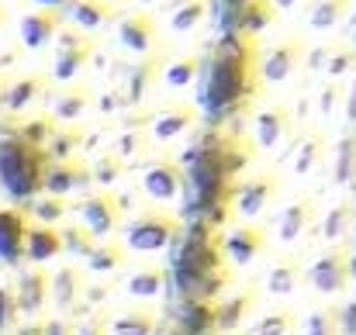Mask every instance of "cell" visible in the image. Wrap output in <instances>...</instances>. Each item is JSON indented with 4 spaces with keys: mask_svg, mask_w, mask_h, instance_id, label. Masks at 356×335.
Wrapping results in <instances>:
<instances>
[{
    "mask_svg": "<svg viewBox=\"0 0 356 335\" xmlns=\"http://www.w3.org/2000/svg\"><path fill=\"white\" fill-rule=\"evenodd\" d=\"M87 270L97 273V277H108V273H118L124 266V249L118 242H94V249L87 252Z\"/></svg>",
    "mask_w": 356,
    "mask_h": 335,
    "instance_id": "cell-32",
    "label": "cell"
},
{
    "mask_svg": "<svg viewBox=\"0 0 356 335\" xmlns=\"http://www.w3.org/2000/svg\"><path fill=\"white\" fill-rule=\"evenodd\" d=\"M197 73H201V59L197 56H180V59L159 66V80H163L166 90H187L197 80Z\"/></svg>",
    "mask_w": 356,
    "mask_h": 335,
    "instance_id": "cell-30",
    "label": "cell"
},
{
    "mask_svg": "<svg viewBox=\"0 0 356 335\" xmlns=\"http://www.w3.org/2000/svg\"><path fill=\"white\" fill-rule=\"evenodd\" d=\"M305 56H308V49H305V38H284V42H277L263 59H259V80L263 83H270V87H277V83H284V80H291L294 73H298V66H305Z\"/></svg>",
    "mask_w": 356,
    "mask_h": 335,
    "instance_id": "cell-7",
    "label": "cell"
},
{
    "mask_svg": "<svg viewBox=\"0 0 356 335\" xmlns=\"http://www.w3.org/2000/svg\"><path fill=\"white\" fill-rule=\"evenodd\" d=\"M90 56H94V42L83 38L80 31H66V35H59V52H56L52 76H56L59 83H73V80L83 73V66L90 63Z\"/></svg>",
    "mask_w": 356,
    "mask_h": 335,
    "instance_id": "cell-11",
    "label": "cell"
},
{
    "mask_svg": "<svg viewBox=\"0 0 356 335\" xmlns=\"http://www.w3.org/2000/svg\"><path fill=\"white\" fill-rule=\"evenodd\" d=\"M177 332L180 335H215V308L208 301H184Z\"/></svg>",
    "mask_w": 356,
    "mask_h": 335,
    "instance_id": "cell-27",
    "label": "cell"
},
{
    "mask_svg": "<svg viewBox=\"0 0 356 335\" xmlns=\"http://www.w3.org/2000/svg\"><path fill=\"white\" fill-rule=\"evenodd\" d=\"M80 222H83V231L94 238V242H104L121 222L118 201L111 194H90L80 201Z\"/></svg>",
    "mask_w": 356,
    "mask_h": 335,
    "instance_id": "cell-12",
    "label": "cell"
},
{
    "mask_svg": "<svg viewBox=\"0 0 356 335\" xmlns=\"http://www.w3.org/2000/svg\"><path fill=\"white\" fill-rule=\"evenodd\" d=\"M204 14H208V0H177L170 7V31L173 35H191V31L201 28Z\"/></svg>",
    "mask_w": 356,
    "mask_h": 335,
    "instance_id": "cell-31",
    "label": "cell"
},
{
    "mask_svg": "<svg viewBox=\"0 0 356 335\" xmlns=\"http://www.w3.org/2000/svg\"><path fill=\"white\" fill-rule=\"evenodd\" d=\"M177 270H180V291L187 294V301H208L211 294L222 291L225 273L218 266V245L208 238L201 224L191 228V235L184 238Z\"/></svg>",
    "mask_w": 356,
    "mask_h": 335,
    "instance_id": "cell-1",
    "label": "cell"
},
{
    "mask_svg": "<svg viewBox=\"0 0 356 335\" xmlns=\"http://www.w3.org/2000/svg\"><path fill=\"white\" fill-rule=\"evenodd\" d=\"M291 135V111L284 104H273V108H263V111L252 117V142L259 152H277Z\"/></svg>",
    "mask_w": 356,
    "mask_h": 335,
    "instance_id": "cell-13",
    "label": "cell"
},
{
    "mask_svg": "<svg viewBox=\"0 0 356 335\" xmlns=\"http://www.w3.org/2000/svg\"><path fill=\"white\" fill-rule=\"evenodd\" d=\"M45 297H49V280H45L42 273H24V277H21V287H17L14 304H17L21 311L35 315V311H42Z\"/></svg>",
    "mask_w": 356,
    "mask_h": 335,
    "instance_id": "cell-33",
    "label": "cell"
},
{
    "mask_svg": "<svg viewBox=\"0 0 356 335\" xmlns=\"http://www.w3.org/2000/svg\"><path fill=\"white\" fill-rule=\"evenodd\" d=\"M63 252V242H59V231L49 228V224H31L24 228V256L31 263H49Z\"/></svg>",
    "mask_w": 356,
    "mask_h": 335,
    "instance_id": "cell-21",
    "label": "cell"
},
{
    "mask_svg": "<svg viewBox=\"0 0 356 335\" xmlns=\"http://www.w3.org/2000/svg\"><path fill=\"white\" fill-rule=\"evenodd\" d=\"M49 294H52V301H56V308L66 315L76 301H80V294H83V280H80V270H73V266H63L56 277H52V284H49Z\"/></svg>",
    "mask_w": 356,
    "mask_h": 335,
    "instance_id": "cell-28",
    "label": "cell"
},
{
    "mask_svg": "<svg viewBox=\"0 0 356 335\" xmlns=\"http://www.w3.org/2000/svg\"><path fill=\"white\" fill-rule=\"evenodd\" d=\"M263 249H266V235H263L256 224H236V228L225 231V238H222V245H218V256H222L229 266L245 270V266H252V263L263 256Z\"/></svg>",
    "mask_w": 356,
    "mask_h": 335,
    "instance_id": "cell-8",
    "label": "cell"
},
{
    "mask_svg": "<svg viewBox=\"0 0 356 335\" xmlns=\"http://www.w3.org/2000/svg\"><path fill=\"white\" fill-rule=\"evenodd\" d=\"M0 177L14 197H31L45 177V152L35 149L28 138L0 142Z\"/></svg>",
    "mask_w": 356,
    "mask_h": 335,
    "instance_id": "cell-2",
    "label": "cell"
},
{
    "mask_svg": "<svg viewBox=\"0 0 356 335\" xmlns=\"http://www.w3.org/2000/svg\"><path fill=\"white\" fill-rule=\"evenodd\" d=\"M346 114L356 121V87H353V97H346Z\"/></svg>",
    "mask_w": 356,
    "mask_h": 335,
    "instance_id": "cell-53",
    "label": "cell"
},
{
    "mask_svg": "<svg viewBox=\"0 0 356 335\" xmlns=\"http://www.w3.org/2000/svg\"><path fill=\"white\" fill-rule=\"evenodd\" d=\"M42 332H45V335H73V325H70V322H66V318L59 315L56 322H49V325H42Z\"/></svg>",
    "mask_w": 356,
    "mask_h": 335,
    "instance_id": "cell-50",
    "label": "cell"
},
{
    "mask_svg": "<svg viewBox=\"0 0 356 335\" xmlns=\"http://www.w3.org/2000/svg\"><path fill=\"white\" fill-rule=\"evenodd\" d=\"M298 329V315L287 311V308H277V311H266L256 318V325L249 329V335H291Z\"/></svg>",
    "mask_w": 356,
    "mask_h": 335,
    "instance_id": "cell-36",
    "label": "cell"
},
{
    "mask_svg": "<svg viewBox=\"0 0 356 335\" xmlns=\"http://www.w3.org/2000/svg\"><path fill=\"white\" fill-rule=\"evenodd\" d=\"M177 231H180L177 218H170L163 211H142V215H135L131 222L124 224L121 249L138 252V256H152V252H163L177 238Z\"/></svg>",
    "mask_w": 356,
    "mask_h": 335,
    "instance_id": "cell-4",
    "label": "cell"
},
{
    "mask_svg": "<svg viewBox=\"0 0 356 335\" xmlns=\"http://www.w3.org/2000/svg\"><path fill=\"white\" fill-rule=\"evenodd\" d=\"M138 183H142V194H145L149 201L170 204V201H177V197H180L184 173H180V166H177V163H170V159H149V163L142 166Z\"/></svg>",
    "mask_w": 356,
    "mask_h": 335,
    "instance_id": "cell-9",
    "label": "cell"
},
{
    "mask_svg": "<svg viewBox=\"0 0 356 335\" xmlns=\"http://www.w3.org/2000/svg\"><path fill=\"white\" fill-rule=\"evenodd\" d=\"M59 242H63V252H70V256H80V259H87V252L94 249V238L83 231V228H63L59 231Z\"/></svg>",
    "mask_w": 356,
    "mask_h": 335,
    "instance_id": "cell-40",
    "label": "cell"
},
{
    "mask_svg": "<svg viewBox=\"0 0 356 335\" xmlns=\"http://www.w3.org/2000/svg\"><path fill=\"white\" fill-rule=\"evenodd\" d=\"M121 173H124V163H121L115 152H104L97 163H94V170H90V183H97V187H115L121 180Z\"/></svg>",
    "mask_w": 356,
    "mask_h": 335,
    "instance_id": "cell-37",
    "label": "cell"
},
{
    "mask_svg": "<svg viewBox=\"0 0 356 335\" xmlns=\"http://www.w3.org/2000/svg\"><path fill=\"white\" fill-rule=\"evenodd\" d=\"M142 145H145V131H142V128L121 131L118 142H115V156H118L121 163H131V159L142 152Z\"/></svg>",
    "mask_w": 356,
    "mask_h": 335,
    "instance_id": "cell-44",
    "label": "cell"
},
{
    "mask_svg": "<svg viewBox=\"0 0 356 335\" xmlns=\"http://www.w3.org/2000/svg\"><path fill=\"white\" fill-rule=\"evenodd\" d=\"M108 332L111 335H156L159 332V322H156L152 311L131 308V311H118V315L108 322Z\"/></svg>",
    "mask_w": 356,
    "mask_h": 335,
    "instance_id": "cell-29",
    "label": "cell"
},
{
    "mask_svg": "<svg viewBox=\"0 0 356 335\" xmlns=\"http://www.w3.org/2000/svg\"><path fill=\"white\" fill-rule=\"evenodd\" d=\"M90 183V173L80 166V163H56V166H49L45 170V177H42V187H45V194L49 197H66V194H76V190H83Z\"/></svg>",
    "mask_w": 356,
    "mask_h": 335,
    "instance_id": "cell-15",
    "label": "cell"
},
{
    "mask_svg": "<svg viewBox=\"0 0 356 335\" xmlns=\"http://www.w3.org/2000/svg\"><path fill=\"white\" fill-rule=\"evenodd\" d=\"M59 24H63V14H59V10H49V7L31 10V14L21 21V38H24L28 49H45V45L56 38Z\"/></svg>",
    "mask_w": 356,
    "mask_h": 335,
    "instance_id": "cell-18",
    "label": "cell"
},
{
    "mask_svg": "<svg viewBox=\"0 0 356 335\" xmlns=\"http://www.w3.org/2000/svg\"><path fill=\"white\" fill-rule=\"evenodd\" d=\"M17 335H45V332H42V325H28V329H21Z\"/></svg>",
    "mask_w": 356,
    "mask_h": 335,
    "instance_id": "cell-55",
    "label": "cell"
},
{
    "mask_svg": "<svg viewBox=\"0 0 356 335\" xmlns=\"http://www.w3.org/2000/svg\"><path fill=\"white\" fill-rule=\"evenodd\" d=\"M353 224H356V208L350 204V201H339V204H332V208L322 215L318 235H322V242L339 245V242L353 231Z\"/></svg>",
    "mask_w": 356,
    "mask_h": 335,
    "instance_id": "cell-24",
    "label": "cell"
},
{
    "mask_svg": "<svg viewBox=\"0 0 356 335\" xmlns=\"http://www.w3.org/2000/svg\"><path fill=\"white\" fill-rule=\"evenodd\" d=\"M76 145H80V135H76L73 128H63V131L49 142V149H45V152H49V156H56L59 163H66V156H70Z\"/></svg>",
    "mask_w": 356,
    "mask_h": 335,
    "instance_id": "cell-46",
    "label": "cell"
},
{
    "mask_svg": "<svg viewBox=\"0 0 356 335\" xmlns=\"http://www.w3.org/2000/svg\"><path fill=\"white\" fill-rule=\"evenodd\" d=\"M266 3H270L273 10H294V7H298L301 0H266Z\"/></svg>",
    "mask_w": 356,
    "mask_h": 335,
    "instance_id": "cell-52",
    "label": "cell"
},
{
    "mask_svg": "<svg viewBox=\"0 0 356 335\" xmlns=\"http://www.w3.org/2000/svg\"><path fill=\"white\" fill-rule=\"evenodd\" d=\"M163 291H166V273L159 266H138L124 280V294L135 301H156L163 297Z\"/></svg>",
    "mask_w": 356,
    "mask_h": 335,
    "instance_id": "cell-22",
    "label": "cell"
},
{
    "mask_svg": "<svg viewBox=\"0 0 356 335\" xmlns=\"http://www.w3.org/2000/svg\"><path fill=\"white\" fill-rule=\"evenodd\" d=\"M35 3H42V7H49V10H52V7H66V0H35Z\"/></svg>",
    "mask_w": 356,
    "mask_h": 335,
    "instance_id": "cell-54",
    "label": "cell"
},
{
    "mask_svg": "<svg viewBox=\"0 0 356 335\" xmlns=\"http://www.w3.org/2000/svg\"><path fill=\"white\" fill-rule=\"evenodd\" d=\"M339 83H329L325 90H322V97H318V114L322 117H332V108H336V101H339Z\"/></svg>",
    "mask_w": 356,
    "mask_h": 335,
    "instance_id": "cell-47",
    "label": "cell"
},
{
    "mask_svg": "<svg viewBox=\"0 0 356 335\" xmlns=\"http://www.w3.org/2000/svg\"><path fill=\"white\" fill-rule=\"evenodd\" d=\"M325 156V138L318 131H305L291 142V170L294 177H308Z\"/></svg>",
    "mask_w": 356,
    "mask_h": 335,
    "instance_id": "cell-20",
    "label": "cell"
},
{
    "mask_svg": "<svg viewBox=\"0 0 356 335\" xmlns=\"http://www.w3.org/2000/svg\"><path fill=\"white\" fill-rule=\"evenodd\" d=\"M31 215H35L42 224H49V228H52V222H59V218L66 215V204H63L59 197H42V201H35V204H31Z\"/></svg>",
    "mask_w": 356,
    "mask_h": 335,
    "instance_id": "cell-45",
    "label": "cell"
},
{
    "mask_svg": "<svg viewBox=\"0 0 356 335\" xmlns=\"http://www.w3.org/2000/svg\"><path fill=\"white\" fill-rule=\"evenodd\" d=\"M305 284V266L298 259H277L270 270H266V280H263V291L270 297H294V291Z\"/></svg>",
    "mask_w": 356,
    "mask_h": 335,
    "instance_id": "cell-17",
    "label": "cell"
},
{
    "mask_svg": "<svg viewBox=\"0 0 356 335\" xmlns=\"http://www.w3.org/2000/svg\"><path fill=\"white\" fill-rule=\"evenodd\" d=\"M87 111H90V90L87 87H66V90H59V97L52 104L56 121L66 124V128H73Z\"/></svg>",
    "mask_w": 356,
    "mask_h": 335,
    "instance_id": "cell-26",
    "label": "cell"
},
{
    "mask_svg": "<svg viewBox=\"0 0 356 335\" xmlns=\"http://www.w3.org/2000/svg\"><path fill=\"white\" fill-rule=\"evenodd\" d=\"M356 177V138H343L336 159V183H350Z\"/></svg>",
    "mask_w": 356,
    "mask_h": 335,
    "instance_id": "cell-43",
    "label": "cell"
},
{
    "mask_svg": "<svg viewBox=\"0 0 356 335\" xmlns=\"http://www.w3.org/2000/svg\"><path fill=\"white\" fill-rule=\"evenodd\" d=\"M135 3H142V7H149V3H156V0H135Z\"/></svg>",
    "mask_w": 356,
    "mask_h": 335,
    "instance_id": "cell-56",
    "label": "cell"
},
{
    "mask_svg": "<svg viewBox=\"0 0 356 335\" xmlns=\"http://www.w3.org/2000/svg\"><path fill=\"white\" fill-rule=\"evenodd\" d=\"M204 170H208V163H204ZM218 177H225V173H222V170L211 163V180H218ZM197 187H201V197H204V194H208V177H204V173L197 177Z\"/></svg>",
    "mask_w": 356,
    "mask_h": 335,
    "instance_id": "cell-51",
    "label": "cell"
},
{
    "mask_svg": "<svg viewBox=\"0 0 356 335\" xmlns=\"http://www.w3.org/2000/svg\"><path fill=\"white\" fill-rule=\"evenodd\" d=\"M14 311H17V304H14V294H10V291H0V332L10 325Z\"/></svg>",
    "mask_w": 356,
    "mask_h": 335,
    "instance_id": "cell-49",
    "label": "cell"
},
{
    "mask_svg": "<svg viewBox=\"0 0 356 335\" xmlns=\"http://www.w3.org/2000/svg\"><path fill=\"white\" fill-rule=\"evenodd\" d=\"M252 304H256V291H238L229 301H222V304L215 308V332H225V335L236 332L238 325L249 318Z\"/></svg>",
    "mask_w": 356,
    "mask_h": 335,
    "instance_id": "cell-23",
    "label": "cell"
},
{
    "mask_svg": "<svg viewBox=\"0 0 356 335\" xmlns=\"http://www.w3.org/2000/svg\"><path fill=\"white\" fill-rule=\"evenodd\" d=\"M38 90H42V80H38V76H28V80L14 83V87H10V94H7V108H10V111L28 108V104L35 101V94H38Z\"/></svg>",
    "mask_w": 356,
    "mask_h": 335,
    "instance_id": "cell-41",
    "label": "cell"
},
{
    "mask_svg": "<svg viewBox=\"0 0 356 335\" xmlns=\"http://www.w3.org/2000/svg\"><path fill=\"white\" fill-rule=\"evenodd\" d=\"M66 17L80 31H101L115 21V7H108L104 0H66Z\"/></svg>",
    "mask_w": 356,
    "mask_h": 335,
    "instance_id": "cell-19",
    "label": "cell"
},
{
    "mask_svg": "<svg viewBox=\"0 0 356 335\" xmlns=\"http://www.w3.org/2000/svg\"><path fill=\"white\" fill-rule=\"evenodd\" d=\"M312 222H315V204H312L308 197L287 204V208L277 215V242H280V245H294V242L312 228Z\"/></svg>",
    "mask_w": 356,
    "mask_h": 335,
    "instance_id": "cell-16",
    "label": "cell"
},
{
    "mask_svg": "<svg viewBox=\"0 0 356 335\" xmlns=\"http://www.w3.org/2000/svg\"><path fill=\"white\" fill-rule=\"evenodd\" d=\"M339 315L332 308H315L308 318H305V335H339Z\"/></svg>",
    "mask_w": 356,
    "mask_h": 335,
    "instance_id": "cell-39",
    "label": "cell"
},
{
    "mask_svg": "<svg viewBox=\"0 0 356 335\" xmlns=\"http://www.w3.org/2000/svg\"><path fill=\"white\" fill-rule=\"evenodd\" d=\"M277 190H280L277 177L273 173H259V177H249V180H242V183L232 187L229 204H232V211H236L242 222H252V218H259L273 204Z\"/></svg>",
    "mask_w": 356,
    "mask_h": 335,
    "instance_id": "cell-6",
    "label": "cell"
},
{
    "mask_svg": "<svg viewBox=\"0 0 356 335\" xmlns=\"http://www.w3.org/2000/svg\"><path fill=\"white\" fill-rule=\"evenodd\" d=\"M73 335H108V322H104L101 315H90V318H83V322L73 329Z\"/></svg>",
    "mask_w": 356,
    "mask_h": 335,
    "instance_id": "cell-48",
    "label": "cell"
},
{
    "mask_svg": "<svg viewBox=\"0 0 356 335\" xmlns=\"http://www.w3.org/2000/svg\"><path fill=\"white\" fill-rule=\"evenodd\" d=\"M273 7L266 3V0H252L245 10H242V28L249 31V35H259V31H266L270 24H273Z\"/></svg>",
    "mask_w": 356,
    "mask_h": 335,
    "instance_id": "cell-38",
    "label": "cell"
},
{
    "mask_svg": "<svg viewBox=\"0 0 356 335\" xmlns=\"http://www.w3.org/2000/svg\"><path fill=\"white\" fill-rule=\"evenodd\" d=\"M245 70H249V59L238 52L236 45H225L215 63H211V76H208V87H204V101L211 108H229L238 94L245 90Z\"/></svg>",
    "mask_w": 356,
    "mask_h": 335,
    "instance_id": "cell-3",
    "label": "cell"
},
{
    "mask_svg": "<svg viewBox=\"0 0 356 335\" xmlns=\"http://www.w3.org/2000/svg\"><path fill=\"white\" fill-rule=\"evenodd\" d=\"M353 66H356V49H350V45L329 49V59H325V73H329L332 80L346 76V73H350Z\"/></svg>",
    "mask_w": 356,
    "mask_h": 335,
    "instance_id": "cell-42",
    "label": "cell"
},
{
    "mask_svg": "<svg viewBox=\"0 0 356 335\" xmlns=\"http://www.w3.org/2000/svg\"><path fill=\"white\" fill-rule=\"evenodd\" d=\"M194 121H197V111H194V108H187V104H170V108H163V111L149 121L145 138H152V142H173V138H180L184 131H191Z\"/></svg>",
    "mask_w": 356,
    "mask_h": 335,
    "instance_id": "cell-14",
    "label": "cell"
},
{
    "mask_svg": "<svg viewBox=\"0 0 356 335\" xmlns=\"http://www.w3.org/2000/svg\"><path fill=\"white\" fill-rule=\"evenodd\" d=\"M350 277H353V256H350V249H343V245L322 252V256L305 270V284H308L315 294H322V297L343 294V291L350 287Z\"/></svg>",
    "mask_w": 356,
    "mask_h": 335,
    "instance_id": "cell-5",
    "label": "cell"
},
{
    "mask_svg": "<svg viewBox=\"0 0 356 335\" xmlns=\"http://www.w3.org/2000/svg\"><path fill=\"white\" fill-rule=\"evenodd\" d=\"M346 14H350V0H315L312 10H308V28L312 31H332Z\"/></svg>",
    "mask_w": 356,
    "mask_h": 335,
    "instance_id": "cell-34",
    "label": "cell"
},
{
    "mask_svg": "<svg viewBox=\"0 0 356 335\" xmlns=\"http://www.w3.org/2000/svg\"><path fill=\"white\" fill-rule=\"evenodd\" d=\"M156 66H159L156 59H145V63H138V66L128 73V87H124V101H128V104H138V101L149 94V87L156 83V73H159Z\"/></svg>",
    "mask_w": 356,
    "mask_h": 335,
    "instance_id": "cell-35",
    "label": "cell"
},
{
    "mask_svg": "<svg viewBox=\"0 0 356 335\" xmlns=\"http://www.w3.org/2000/svg\"><path fill=\"white\" fill-rule=\"evenodd\" d=\"M24 218L17 211H0V259L17 263L24 256Z\"/></svg>",
    "mask_w": 356,
    "mask_h": 335,
    "instance_id": "cell-25",
    "label": "cell"
},
{
    "mask_svg": "<svg viewBox=\"0 0 356 335\" xmlns=\"http://www.w3.org/2000/svg\"><path fill=\"white\" fill-rule=\"evenodd\" d=\"M115 38L124 52L149 59V52L156 49V21L145 10H128L115 17Z\"/></svg>",
    "mask_w": 356,
    "mask_h": 335,
    "instance_id": "cell-10",
    "label": "cell"
}]
</instances>
